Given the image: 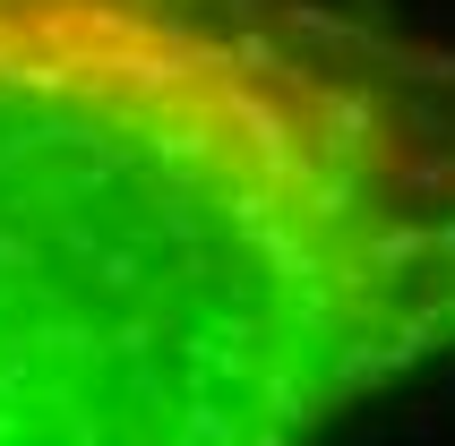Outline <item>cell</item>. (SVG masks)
Returning a JSON list of instances; mask_svg holds the SVG:
<instances>
[{
  "label": "cell",
  "instance_id": "obj_1",
  "mask_svg": "<svg viewBox=\"0 0 455 446\" xmlns=\"http://www.w3.org/2000/svg\"><path fill=\"white\" fill-rule=\"evenodd\" d=\"M455 352V52L318 0H0V446H309Z\"/></svg>",
  "mask_w": 455,
  "mask_h": 446
}]
</instances>
